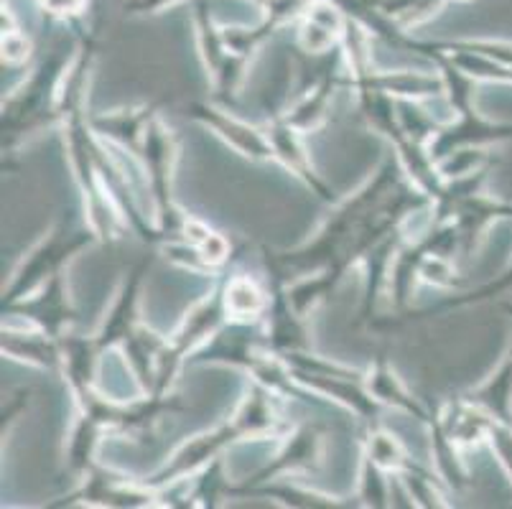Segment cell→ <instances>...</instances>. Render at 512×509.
<instances>
[{
	"label": "cell",
	"mask_w": 512,
	"mask_h": 509,
	"mask_svg": "<svg viewBox=\"0 0 512 509\" xmlns=\"http://www.w3.org/2000/svg\"><path fill=\"white\" fill-rule=\"evenodd\" d=\"M41 3L54 13H74L85 6V0H41Z\"/></svg>",
	"instance_id": "obj_1"
}]
</instances>
